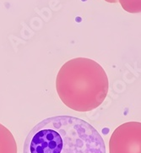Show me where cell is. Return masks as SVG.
<instances>
[{"mask_svg":"<svg viewBox=\"0 0 141 153\" xmlns=\"http://www.w3.org/2000/svg\"><path fill=\"white\" fill-rule=\"evenodd\" d=\"M0 153H17V144L13 134L0 123Z\"/></svg>","mask_w":141,"mask_h":153,"instance_id":"obj_4","label":"cell"},{"mask_svg":"<svg viewBox=\"0 0 141 153\" xmlns=\"http://www.w3.org/2000/svg\"><path fill=\"white\" fill-rule=\"evenodd\" d=\"M23 153H106L104 140L91 124L73 116L43 119L24 140Z\"/></svg>","mask_w":141,"mask_h":153,"instance_id":"obj_1","label":"cell"},{"mask_svg":"<svg viewBox=\"0 0 141 153\" xmlns=\"http://www.w3.org/2000/svg\"><path fill=\"white\" fill-rule=\"evenodd\" d=\"M105 1H107V3H110V4H117V3H118L117 0H105Z\"/></svg>","mask_w":141,"mask_h":153,"instance_id":"obj_6","label":"cell"},{"mask_svg":"<svg viewBox=\"0 0 141 153\" xmlns=\"http://www.w3.org/2000/svg\"><path fill=\"white\" fill-rule=\"evenodd\" d=\"M141 123L128 122L117 127L109 140L110 153H140Z\"/></svg>","mask_w":141,"mask_h":153,"instance_id":"obj_3","label":"cell"},{"mask_svg":"<svg viewBox=\"0 0 141 153\" xmlns=\"http://www.w3.org/2000/svg\"><path fill=\"white\" fill-rule=\"evenodd\" d=\"M109 81L101 64L87 58L67 61L59 69L56 89L63 103L77 112H90L104 102Z\"/></svg>","mask_w":141,"mask_h":153,"instance_id":"obj_2","label":"cell"},{"mask_svg":"<svg viewBox=\"0 0 141 153\" xmlns=\"http://www.w3.org/2000/svg\"><path fill=\"white\" fill-rule=\"evenodd\" d=\"M122 9L129 13H140L141 11L140 0H117Z\"/></svg>","mask_w":141,"mask_h":153,"instance_id":"obj_5","label":"cell"}]
</instances>
